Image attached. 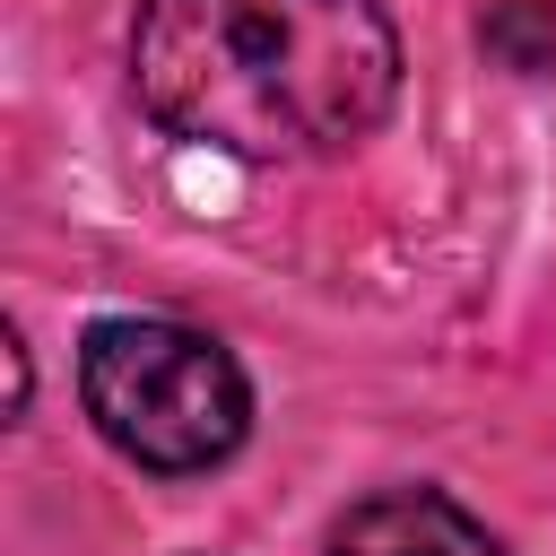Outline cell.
<instances>
[{
	"mask_svg": "<svg viewBox=\"0 0 556 556\" xmlns=\"http://www.w3.org/2000/svg\"><path fill=\"white\" fill-rule=\"evenodd\" d=\"M130 87L191 148L295 165L356 148L391 113L400 35L382 0H148Z\"/></svg>",
	"mask_w": 556,
	"mask_h": 556,
	"instance_id": "obj_1",
	"label": "cell"
},
{
	"mask_svg": "<svg viewBox=\"0 0 556 556\" xmlns=\"http://www.w3.org/2000/svg\"><path fill=\"white\" fill-rule=\"evenodd\" d=\"M78 400H87V417L113 452H130L139 469H165V478L217 469L252 426L243 365L208 330L156 321V313H122V321L87 330Z\"/></svg>",
	"mask_w": 556,
	"mask_h": 556,
	"instance_id": "obj_2",
	"label": "cell"
},
{
	"mask_svg": "<svg viewBox=\"0 0 556 556\" xmlns=\"http://www.w3.org/2000/svg\"><path fill=\"white\" fill-rule=\"evenodd\" d=\"M330 556H504V547H495L486 521H469L452 495H434V486H391V495H365V504L339 521Z\"/></svg>",
	"mask_w": 556,
	"mask_h": 556,
	"instance_id": "obj_3",
	"label": "cell"
},
{
	"mask_svg": "<svg viewBox=\"0 0 556 556\" xmlns=\"http://www.w3.org/2000/svg\"><path fill=\"white\" fill-rule=\"evenodd\" d=\"M478 35L504 70H547L556 61V0H495Z\"/></svg>",
	"mask_w": 556,
	"mask_h": 556,
	"instance_id": "obj_4",
	"label": "cell"
}]
</instances>
